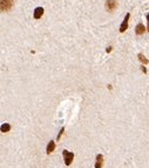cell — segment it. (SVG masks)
Here are the masks:
<instances>
[{
  "instance_id": "obj_13",
  "label": "cell",
  "mask_w": 149,
  "mask_h": 168,
  "mask_svg": "<svg viewBox=\"0 0 149 168\" xmlns=\"http://www.w3.org/2000/svg\"><path fill=\"white\" fill-rule=\"evenodd\" d=\"M146 18H147V21H148V25H147V31L149 32V13L146 15Z\"/></svg>"
},
{
  "instance_id": "obj_6",
  "label": "cell",
  "mask_w": 149,
  "mask_h": 168,
  "mask_svg": "<svg viewBox=\"0 0 149 168\" xmlns=\"http://www.w3.org/2000/svg\"><path fill=\"white\" fill-rule=\"evenodd\" d=\"M95 159H96L95 168H102V165H103V155L102 154H97Z\"/></svg>"
},
{
  "instance_id": "obj_8",
  "label": "cell",
  "mask_w": 149,
  "mask_h": 168,
  "mask_svg": "<svg viewBox=\"0 0 149 168\" xmlns=\"http://www.w3.org/2000/svg\"><path fill=\"white\" fill-rule=\"evenodd\" d=\"M144 32H146V27L143 26V24H138V26H136V28H135L136 35H142Z\"/></svg>"
},
{
  "instance_id": "obj_4",
  "label": "cell",
  "mask_w": 149,
  "mask_h": 168,
  "mask_svg": "<svg viewBox=\"0 0 149 168\" xmlns=\"http://www.w3.org/2000/svg\"><path fill=\"white\" fill-rule=\"evenodd\" d=\"M117 2L116 0H107L106 1V8L108 11H114L116 8Z\"/></svg>"
},
{
  "instance_id": "obj_2",
  "label": "cell",
  "mask_w": 149,
  "mask_h": 168,
  "mask_svg": "<svg viewBox=\"0 0 149 168\" xmlns=\"http://www.w3.org/2000/svg\"><path fill=\"white\" fill-rule=\"evenodd\" d=\"M14 5V0H1L0 1V7L2 12H6V11H10Z\"/></svg>"
},
{
  "instance_id": "obj_3",
  "label": "cell",
  "mask_w": 149,
  "mask_h": 168,
  "mask_svg": "<svg viewBox=\"0 0 149 168\" xmlns=\"http://www.w3.org/2000/svg\"><path fill=\"white\" fill-rule=\"evenodd\" d=\"M129 18H130V13H127L126 17H125V19H123V21H122V24H121V26H120V33H123V32L127 31Z\"/></svg>"
},
{
  "instance_id": "obj_7",
  "label": "cell",
  "mask_w": 149,
  "mask_h": 168,
  "mask_svg": "<svg viewBox=\"0 0 149 168\" xmlns=\"http://www.w3.org/2000/svg\"><path fill=\"white\" fill-rule=\"evenodd\" d=\"M54 149H55V141L51 140V141L48 142L47 147H46V153H47V154H51Z\"/></svg>"
},
{
  "instance_id": "obj_10",
  "label": "cell",
  "mask_w": 149,
  "mask_h": 168,
  "mask_svg": "<svg viewBox=\"0 0 149 168\" xmlns=\"http://www.w3.org/2000/svg\"><path fill=\"white\" fill-rule=\"evenodd\" d=\"M138 60L143 63V65H147V63H149V60L146 58V57H144V55H143V54H142V53H138Z\"/></svg>"
},
{
  "instance_id": "obj_11",
  "label": "cell",
  "mask_w": 149,
  "mask_h": 168,
  "mask_svg": "<svg viewBox=\"0 0 149 168\" xmlns=\"http://www.w3.org/2000/svg\"><path fill=\"white\" fill-rule=\"evenodd\" d=\"M64 132H65V127H62V128L60 129V132H59V134H58V137H56V140H58V141H59V140L61 139V135L64 134Z\"/></svg>"
},
{
  "instance_id": "obj_1",
  "label": "cell",
  "mask_w": 149,
  "mask_h": 168,
  "mask_svg": "<svg viewBox=\"0 0 149 168\" xmlns=\"http://www.w3.org/2000/svg\"><path fill=\"white\" fill-rule=\"evenodd\" d=\"M62 157H64L65 160V165L66 166H71V163L74 160V153H72V152H69L67 149H64L62 150Z\"/></svg>"
},
{
  "instance_id": "obj_5",
  "label": "cell",
  "mask_w": 149,
  "mask_h": 168,
  "mask_svg": "<svg viewBox=\"0 0 149 168\" xmlns=\"http://www.w3.org/2000/svg\"><path fill=\"white\" fill-rule=\"evenodd\" d=\"M43 7H36V8L34 10L33 17H34V19H40V18L43 17Z\"/></svg>"
},
{
  "instance_id": "obj_9",
  "label": "cell",
  "mask_w": 149,
  "mask_h": 168,
  "mask_svg": "<svg viewBox=\"0 0 149 168\" xmlns=\"http://www.w3.org/2000/svg\"><path fill=\"white\" fill-rule=\"evenodd\" d=\"M11 125L10 124H2L1 127H0V129H1V132L2 133H7V132H10L11 131Z\"/></svg>"
},
{
  "instance_id": "obj_12",
  "label": "cell",
  "mask_w": 149,
  "mask_h": 168,
  "mask_svg": "<svg viewBox=\"0 0 149 168\" xmlns=\"http://www.w3.org/2000/svg\"><path fill=\"white\" fill-rule=\"evenodd\" d=\"M141 71H142L144 74H147V68H146L144 66H141Z\"/></svg>"
},
{
  "instance_id": "obj_14",
  "label": "cell",
  "mask_w": 149,
  "mask_h": 168,
  "mask_svg": "<svg viewBox=\"0 0 149 168\" xmlns=\"http://www.w3.org/2000/svg\"><path fill=\"white\" fill-rule=\"evenodd\" d=\"M110 51H112V47H109V48H107V51H106V52H107V53H109V52H110Z\"/></svg>"
}]
</instances>
